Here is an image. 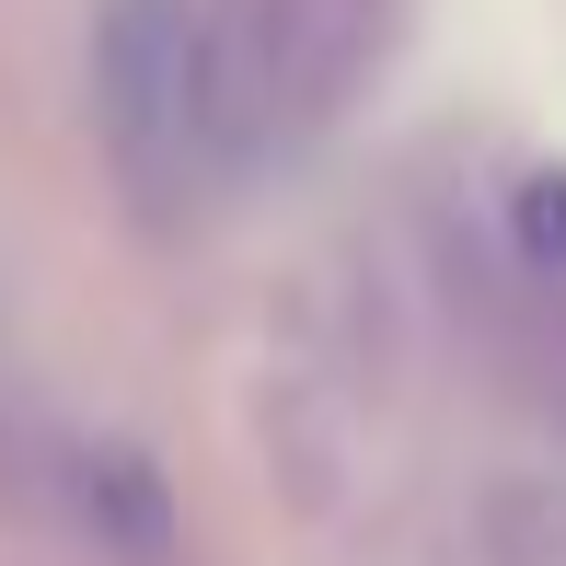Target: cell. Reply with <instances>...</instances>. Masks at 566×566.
Wrapping results in <instances>:
<instances>
[{
    "instance_id": "1",
    "label": "cell",
    "mask_w": 566,
    "mask_h": 566,
    "mask_svg": "<svg viewBox=\"0 0 566 566\" xmlns=\"http://www.w3.org/2000/svg\"><path fill=\"white\" fill-rule=\"evenodd\" d=\"M93 127L150 220H197L254 139V93L209 0H105L93 23Z\"/></svg>"
},
{
    "instance_id": "2",
    "label": "cell",
    "mask_w": 566,
    "mask_h": 566,
    "mask_svg": "<svg viewBox=\"0 0 566 566\" xmlns=\"http://www.w3.org/2000/svg\"><path fill=\"white\" fill-rule=\"evenodd\" d=\"M46 474H59V509H70L105 555H163V544H174V497H163V474H150L139 451L82 440V451L46 462Z\"/></svg>"
},
{
    "instance_id": "3",
    "label": "cell",
    "mask_w": 566,
    "mask_h": 566,
    "mask_svg": "<svg viewBox=\"0 0 566 566\" xmlns=\"http://www.w3.org/2000/svg\"><path fill=\"white\" fill-rule=\"evenodd\" d=\"M497 566H566V485H521L497 509Z\"/></svg>"
}]
</instances>
